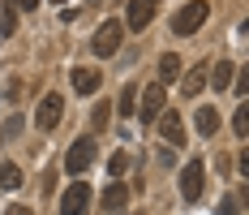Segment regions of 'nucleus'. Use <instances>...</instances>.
I'll return each mask as SVG.
<instances>
[{"instance_id":"7ed1b4c3","label":"nucleus","mask_w":249,"mask_h":215,"mask_svg":"<svg viewBox=\"0 0 249 215\" xmlns=\"http://www.w3.org/2000/svg\"><path fill=\"white\" fill-rule=\"evenodd\" d=\"M121 39H124V26L116 22V18H107V22L95 30V39H90V52H95V56H116Z\"/></svg>"},{"instance_id":"6ab92c4d","label":"nucleus","mask_w":249,"mask_h":215,"mask_svg":"<svg viewBox=\"0 0 249 215\" xmlns=\"http://www.w3.org/2000/svg\"><path fill=\"white\" fill-rule=\"evenodd\" d=\"M133 108H138V86H124V95H121V117H133Z\"/></svg>"},{"instance_id":"1a4fd4ad","label":"nucleus","mask_w":249,"mask_h":215,"mask_svg":"<svg viewBox=\"0 0 249 215\" xmlns=\"http://www.w3.org/2000/svg\"><path fill=\"white\" fill-rule=\"evenodd\" d=\"M159 134H163L172 146H185V120L176 117V112H168V108H163V112H159Z\"/></svg>"},{"instance_id":"4be33fe9","label":"nucleus","mask_w":249,"mask_h":215,"mask_svg":"<svg viewBox=\"0 0 249 215\" xmlns=\"http://www.w3.org/2000/svg\"><path fill=\"white\" fill-rule=\"evenodd\" d=\"M219 215H241V198H236V194H228L224 202H219Z\"/></svg>"},{"instance_id":"5701e85b","label":"nucleus","mask_w":249,"mask_h":215,"mask_svg":"<svg viewBox=\"0 0 249 215\" xmlns=\"http://www.w3.org/2000/svg\"><path fill=\"white\" fill-rule=\"evenodd\" d=\"M18 134H22V120H18V117H9V120H4V142H13Z\"/></svg>"},{"instance_id":"dca6fc26","label":"nucleus","mask_w":249,"mask_h":215,"mask_svg":"<svg viewBox=\"0 0 249 215\" xmlns=\"http://www.w3.org/2000/svg\"><path fill=\"white\" fill-rule=\"evenodd\" d=\"M0 185H4V190H18V185H22V168L13 164V159L0 164Z\"/></svg>"},{"instance_id":"f257e3e1","label":"nucleus","mask_w":249,"mask_h":215,"mask_svg":"<svg viewBox=\"0 0 249 215\" xmlns=\"http://www.w3.org/2000/svg\"><path fill=\"white\" fill-rule=\"evenodd\" d=\"M206 18H211V4H206V0H189V4L172 18V30L176 35H198Z\"/></svg>"},{"instance_id":"4468645a","label":"nucleus","mask_w":249,"mask_h":215,"mask_svg":"<svg viewBox=\"0 0 249 215\" xmlns=\"http://www.w3.org/2000/svg\"><path fill=\"white\" fill-rule=\"evenodd\" d=\"M180 86H185V95L194 99V95L202 91V86H206V65H194V69L185 73V82H180Z\"/></svg>"},{"instance_id":"6e6552de","label":"nucleus","mask_w":249,"mask_h":215,"mask_svg":"<svg viewBox=\"0 0 249 215\" xmlns=\"http://www.w3.org/2000/svg\"><path fill=\"white\" fill-rule=\"evenodd\" d=\"M155 9H159V0H129V18H124L121 26H129V30H146L150 18H155Z\"/></svg>"},{"instance_id":"412c9836","label":"nucleus","mask_w":249,"mask_h":215,"mask_svg":"<svg viewBox=\"0 0 249 215\" xmlns=\"http://www.w3.org/2000/svg\"><path fill=\"white\" fill-rule=\"evenodd\" d=\"M18 30V13H13V4H4V18H0V35H13Z\"/></svg>"},{"instance_id":"423d86ee","label":"nucleus","mask_w":249,"mask_h":215,"mask_svg":"<svg viewBox=\"0 0 249 215\" xmlns=\"http://www.w3.org/2000/svg\"><path fill=\"white\" fill-rule=\"evenodd\" d=\"M168 108V86H159V82H150L146 91H142V103H138V117L146 120H159V112Z\"/></svg>"},{"instance_id":"39448f33","label":"nucleus","mask_w":249,"mask_h":215,"mask_svg":"<svg viewBox=\"0 0 249 215\" xmlns=\"http://www.w3.org/2000/svg\"><path fill=\"white\" fill-rule=\"evenodd\" d=\"M202 185H206V164H202V159H189L185 172H180V198H185V202H198Z\"/></svg>"},{"instance_id":"f3484780","label":"nucleus","mask_w":249,"mask_h":215,"mask_svg":"<svg viewBox=\"0 0 249 215\" xmlns=\"http://www.w3.org/2000/svg\"><path fill=\"white\" fill-rule=\"evenodd\" d=\"M107 120H112V108H107V103H95V112H90V129L99 134ZM95 134H90V138H95Z\"/></svg>"},{"instance_id":"0eeeda50","label":"nucleus","mask_w":249,"mask_h":215,"mask_svg":"<svg viewBox=\"0 0 249 215\" xmlns=\"http://www.w3.org/2000/svg\"><path fill=\"white\" fill-rule=\"evenodd\" d=\"M90 211V185L86 181H73L65 198H60V215H86Z\"/></svg>"},{"instance_id":"2eb2a0df","label":"nucleus","mask_w":249,"mask_h":215,"mask_svg":"<svg viewBox=\"0 0 249 215\" xmlns=\"http://www.w3.org/2000/svg\"><path fill=\"white\" fill-rule=\"evenodd\" d=\"M232 78H236V69H232L228 60H219V65L211 69V86H215V91H228V86H232Z\"/></svg>"},{"instance_id":"f03ea898","label":"nucleus","mask_w":249,"mask_h":215,"mask_svg":"<svg viewBox=\"0 0 249 215\" xmlns=\"http://www.w3.org/2000/svg\"><path fill=\"white\" fill-rule=\"evenodd\" d=\"M95 164V138L86 134V138H77L73 146H69V155H65V172L73 176V181H82V172Z\"/></svg>"},{"instance_id":"aec40b11","label":"nucleus","mask_w":249,"mask_h":215,"mask_svg":"<svg viewBox=\"0 0 249 215\" xmlns=\"http://www.w3.org/2000/svg\"><path fill=\"white\" fill-rule=\"evenodd\" d=\"M124 168H129V155H124V151H116V155L107 159V172H112V181H121V172H124Z\"/></svg>"},{"instance_id":"b1692460","label":"nucleus","mask_w":249,"mask_h":215,"mask_svg":"<svg viewBox=\"0 0 249 215\" xmlns=\"http://www.w3.org/2000/svg\"><path fill=\"white\" fill-rule=\"evenodd\" d=\"M9 4H13V9H22V13H30V9H35L39 0H9Z\"/></svg>"},{"instance_id":"f8f14e48","label":"nucleus","mask_w":249,"mask_h":215,"mask_svg":"<svg viewBox=\"0 0 249 215\" xmlns=\"http://www.w3.org/2000/svg\"><path fill=\"white\" fill-rule=\"evenodd\" d=\"M194 125H198L202 138H211V134L219 129V112H215V108H198V112H194Z\"/></svg>"},{"instance_id":"20e7f679","label":"nucleus","mask_w":249,"mask_h":215,"mask_svg":"<svg viewBox=\"0 0 249 215\" xmlns=\"http://www.w3.org/2000/svg\"><path fill=\"white\" fill-rule=\"evenodd\" d=\"M60 117H65V99L56 95V91H48V95L39 99V108H35V125H39L43 134H52V129L60 125Z\"/></svg>"},{"instance_id":"9d476101","label":"nucleus","mask_w":249,"mask_h":215,"mask_svg":"<svg viewBox=\"0 0 249 215\" xmlns=\"http://www.w3.org/2000/svg\"><path fill=\"white\" fill-rule=\"evenodd\" d=\"M69 82H73V91L77 95H95V91H99V69H82V65H77L73 73H69Z\"/></svg>"},{"instance_id":"393cba45","label":"nucleus","mask_w":249,"mask_h":215,"mask_svg":"<svg viewBox=\"0 0 249 215\" xmlns=\"http://www.w3.org/2000/svg\"><path fill=\"white\" fill-rule=\"evenodd\" d=\"M4 215H30V207H9Z\"/></svg>"},{"instance_id":"9b49d317","label":"nucleus","mask_w":249,"mask_h":215,"mask_svg":"<svg viewBox=\"0 0 249 215\" xmlns=\"http://www.w3.org/2000/svg\"><path fill=\"white\" fill-rule=\"evenodd\" d=\"M124 202H129V185L112 181V185L103 190V211H124Z\"/></svg>"},{"instance_id":"a211bd4d","label":"nucleus","mask_w":249,"mask_h":215,"mask_svg":"<svg viewBox=\"0 0 249 215\" xmlns=\"http://www.w3.org/2000/svg\"><path fill=\"white\" fill-rule=\"evenodd\" d=\"M232 129H236V138H249V108H245V103L232 112Z\"/></svg>"},{"instance_id":"ddd939ff","label":"nucleus","mask_w":249,"mask_h":215,"mask_svg":"<svg viewBox=\"0 0 249 215\" xmlns=\"http://www.w3.org/2000/svg\"><path fill=\"white\" fill-rule=\"evenodd\" d=\"M176 78H180V56L168 52V56L159 60V86H168V82H176Z\"/></svg>"}]
</instances>
